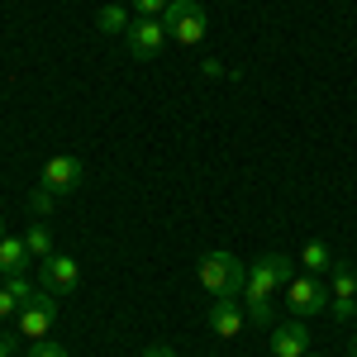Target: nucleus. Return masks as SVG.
<instances>
[{"instance_id":"f257e3e1","label":"nucleus","mask_w":357,"mask_h":357,"mask_svg":"<svg viewBox=\"0 0 357 357\" xmlns=\"http://www.w3.org/2000/svg\"><path fill=\"white\" fill-rule=\"evenodd\" d=\"M286 281H291V262H286L281 252H262V257H252L248 281H243V305H248V319H252L257 329H272V324H276L272 301L286 291Z\"/></svg>"},{"instance_id":"f03ea898","label":"nucleus","mask_w":357,"mask_h":357,"mask_svg":"<svg viewBox=\"0 0 357 357\" xmlns=\"http://www.w3.org/2000/svg\"><path fill=\"white\" fill-rule=\"evenodd\" d=\"M195 276H200V286H205L210 296H243L248 267H243V257H234V252L215 248V252H205V257H200Z\"/></svg>"},{"instance_id":"7ed1b4c3","label":"nucleus","mask_w":357,"mask_h":357,"mask_svg":"<svg viewBox=\"0 0 357 357\" xmlns=\"http://www.w3.org/2000/svg\"><path fill=\"white\" fill-rule=\"evenodd\" d=\"M162 24H167V38L172 43H181V48H195L200 38H205V5L200 0H172L162 10Z\"/></svg>"},{"instance_id":"20e7f679","label":"nucleus","mask_w":357,"mask_h":357,"mask_svg":"<svg viewBox=\"0 0 357 357\" xmlns=\"http://www.w3.org/2000/svg\"><path fill=\"white\" fill-rule=\"evenodd\" d=\"M57 324V291H43V296H33V301L20 310V338H29V343H43L48 333H53Z\"/></svg>"},{"instance_id":"39448f33","label":"nucleus","mask_w":357,"mask_h":357,"mask_svg":"<svg viewBox=\"0 0 357 357\" xmlns=\"http://www.w3.org/2000/svg\"><path fill=\"white\" fill-rule=\"evenodd\" d=\"M286 305H291V314L305 319V314H319V310H329V291H324V281L314 272H301L286 281Z\"/></svg>"},{"instance_id":"423d86ee","label":"nucleus","mask_w":357,"mask_h":357,"mask_svg":"<svg viewBox=\"0 0 357 357\" xmlns=\"http://www.w3.org/2000/svg\"><path fill=\"white\" fill-rule=\"evenodd\" d=\"M82 181H86V167H82V158H72V153H57V158L43 162V191L72 195Z\"/></svg>"},{"instance_id":"0eeeda50","label":"nucleus","mask_w":357,"mask_h":357,"mask_svg":"<svg viewBox=\"0 0 357 357\" xmlns=\"http://www.w3.org/2000/svg\"><path fill=\"white\" fill-rule=\"evenodd\" d=\"M333 286H329V314L333 319H353L357 314V272L348 267V262H333Z\"/></svg>"},{"instance_id":"6e6552de","label":"nucleus","mask_w":357,"mask_h":357,"mask_svg":"<svg viewBox=\"0 0 357 357\" xmlns=\"http://www.w3.org/2000/svg\"><path fill=\"white\" fill-rule=\"evenodd\" d=\"M129 53L138 57V62H148V57H158L162 53V43H167V24L162 20H148V15H138L134 24H129Z\"/></svg>"},{"instance_id":"1a4fd4ad","label":"nucleus","mask_w":357,"mask_h":357,"mask_svg":"<svg viewBox=\"0 0 357 357\" xmlns=\"http://www.w3.org/2000/svg\"><path fill=\"white\" fill-rule=\"evenodd\" d=\"M38 281H43V291H57V296H62V291H77V286H82V267H77L72 257H62V252H48Z\"/></svg>"},{"instance_id":"9d476101","label":"nucleus","mask_w":357,"mask_h":357,"mask_svg":"<svg viewBox=\"0 0 357 357\" xmlns=\"http://www.w3.org/2000/svg\"><path fill=\"white\" fill-rule=\"evenodd\" d=\"M272 357H305L310 353V329L305 319H286V324H272Z\"/></svg>"},{"instance_id":"9b49d317","label":"nucleus","mask_w":357,"mask_h":357,"mask_svg":"<svg viewBox=\"0 0 357 357\" xmlns=\"http://www.w3.org/2000/svg\"><path fill=\"white\" fill-rule=\"evenodd\" d=\"M205 319H210V329L220 333V338H238L243 333V305L234 301V296H215Z\"/></svg>"},{"instance_id":"f8f14e48","label":"nucleus","mask_w":357,"mask_h":357,"mask_svg":"<svg viewBox=\"0 0 357 357\" xmlns=\"http://www.w3.org/2000/svg\"><path fill=\"white\" fill-rule=\"evenodd\" d=\"M29 301H33V286H29L24 276H5V286H0V319L20 314Z\"/></svg>"},{"instance_id":"ddd939ff","label":"nucleus","mask_w":357,"mask_h":357,"mask_svg":"<svg viewBox=\"0 0 357 357\" xmlns=\"http://www.w3.org/2000/svg\"><path fill=\"white\" fill-rule=\"evenodd\" d=\"M29 248L24 238H0V276H24Z\"/></svg>"},{"instance_id":"4468645a","label":"nucleus","mask_w":357,"mask_h":357,"mask_svg":"<svg viewBox=\"0 0 357 357\" xmlns=\"http://www.w3.org/2000/svg\"><path fill=\"white\" fill-rule=\"evenodd\" d=\"M24 248H29V257H38V262L53 252V234H48V224H43V220H33L24 229Z\"/></svg>"},{"instance_id":"2eb2a0df","label":"nucleus","mask_w":357,"mask_h":357,"mask_svg":"<svg viewBox=\"0 0 357 357\" xmlns=\"http://www.w3.org/2000/svg\"><path fill=\"white\" fill-rule=\"evenodd\" d=\"M129 24H134V20H129L124 5H100V15H96V29H100V33H129Z\"/></svg>"},{"instance_id":"dca6fc26","label":"nucleus","mask_w":357,"mask_h":357,"mask_svg":"<svg viewBox=\"0 0 357 357\" xmlns=\"http://www.w3.org/2000/svg\"><path fill=\"white\" fill-rule=\"evenodd\" d=\"M301 267H305V272H314V276H324V272H333V252L324 243H305L301 248Z\"/></svg>"},{"instance_id":"f3484780","label":"nucleus","mask_w":357,"mask_h":357,"mask_svg":"<svg viewBox=\"0 0 357 357\" xmlns=\"http://www.w3.org/2000/svg\"><path fill=\"white\" fill-rule=\"evenodd\" d=\"M53 200H57L53 191H43V186H38V191H33V200H29V210H33V215H48V210H53Z\"/></svg>"},{"instance_id":"a211bd4d","label":"nucleus","mask_w":357,"mask_h":357,"mask_svg":"<svg viewBox=\"0 0 357 357\" xmlns=\"http://www.w3.org/2000/svg\"><path fill=\"white\" fill-rule=\"evenodd\" d=\"M172 0H134V15H148V20H158Z\"/></svg>"},{"instance_id":"6ab92c4d","label":"nucleus","mask_w":357,"mask_h":357,"mask_svg":"<svg viewBox=\"0 0 357 357\" xmlns=\"http://www.w3.org/2000/svg\"><path fill=\"white\" fill-rule=\"evenodd\" d=\"M29 357H67V348H62V343H48V338H43V343H33V353Z\"/></svg>"},{"instance_id":"aec40b11","label":"nucleus","mask_w":357,"mask_h":357,"mask_svg":"<svg viewBox=\"0 0 357 357\" xmlns=\"http://www.w3.org/2000/svg\"><path fill=\"white\" fill-rule=\"evenodd\" d=\"M200 72H205V77H224V62H215V57H205V62H200Z\"/></svg>"},{"instance_id":"412c9836","label":"nucleus","mask_w":357,"mask_h":357,"mask_svg":"<svg viewBox=\"0 0 357 357\" xmlns=\"http://www.w3.org/2000/svg\"><path fill=\"white\" fill-rule=\"evenodd\" d=\"M143 357H176V348H167V343H153V348H148Z\"/></svg>"},{"instance_id":"4be33fe9","label":"nucleus","mask_w":357,"mask_h":357,"mask_svg":"<svg viewBox=\"0 0 357 357\" xmlns=\"http://www.w3.org/2000/svg\"><path fill=\"white\" fill-rule=\"evenodd\" d=\"M15 353V338H5V333H0V357H10Z\"/></svg>"},{"instance_id":"5701e85b","label":"nucleus","mask_w":357,"mask_h":357,"mask_svg":"<svg viewBox=\"0 0 357 357\" xmlns=\"http://www.w3.org/2000/svg\"><path fill=\"white\" fill-rule=\"evenodd\" d=\"M348 357H357V333H353V353H348Z\"/></svg>"},{"instance_id":"b1692460","label":"nucleus","mask_w":357,"mask_h":357,"mask_svg":"<svg viewBox=\"0 0 357 357\" xmlns=\"http://www.w3.org/2000/svg\"><path fill=\"white\" fill-rule=\"evenodd\" d=\"M0 238H5V220H0Z\"/></svg>"},{"instance_id":"393cba45","label":"nucleus","mask_w":357,"mask_h":357,"mask_svg":"<svg viewBox=\"0 0 357 357\" xmlns=\"http://www.w3.org/2000/svg\"><path fill=\"white\" fill-rule=\"evenodd\" d=\"M10 357H15V353H10Z\"/></svg>"},{"instance_id":"a878e982","label":"nucleus","mask_w":357,"mask_h":357,"mask_svg":"<svg viewBox=\"0 0 357 357\" xmlns=\"http://www.w3.org/2000/svg\"><path fill=\"white\" fill-rule=\"evenodd\" d=\"M305 357H310V353H305Z\"/></svg>"}]
</instances>
